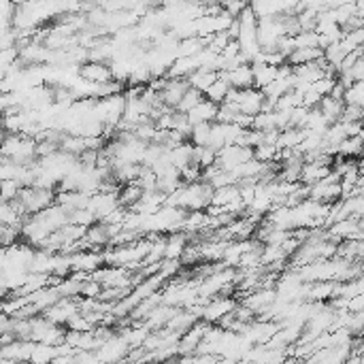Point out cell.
I'll list each match as a JSON object with an SVG mask.
<instances>
[{
    "mask_svg": "<svg viewBox=\"0 0 364 364\" xmlns=\"http://www.w3.org/2000/svg\"><path fill=\"white\" fill-rule=\"evenodd\" d=\"M326 239L330 241H345V239H362V220L345 217L339 222H333L326 228Z\"/></svg>",
    "mask_w": 364,
    "mask_h": 364,
    "instance_id": "cell-7",
    "label": "cell"
},
{
    "mask_svg": "<svg viewBox=\"0 0 364 364\" xmlns=\"http://www.w3.org/2000/svg\"><path fill=\"white\" fill-rule=\"evenodd\" d=\"M19 190H22L19 181H15V179H3V181H0V201H9V203L15 201Z\"/></svg>",
    "mask_w": 364,
    "mask_h": 364,
    "instance_id": "cell-34",
    "label": "cell"
},
{
    "mask_svg": "<svg viewBox=\"0 0 364 364\" xmlns=\"http://www.w3.org/2000/svg\"><path fill=\"white\" fill-rule=\"evenodd\" d=\"M0 156L13 160L15 164H32L37 160V139L22 132H7L0 143Z\"/></svg>",
    "mask_w": 364,
    "mask_h": 364,
    "instance_id": "cell-1",
    "label": "cell"
},
{
    "mask_svg": "<svg viewBox=\"0 0 364 364\" xmlns=\"http://www.w3.org/2000/svg\"><path fill=\"white\" fill-rule=\"evenodd\" d=\"M222 7L230 17H237L247 7V0H222Z\"/></svg>",
    "mask_w": 364,
    "mask_h": 364,
    "instance_id": "cell-39",
    "label": "cell"
},
{
    "mask_svg": "<svg viewBox=\"0 0 364 364\" xmlns=\"http://www.w3.org/2000/svg\"><path fill=\"white\" fill-rule=\"evenodd\" d=\"M141 194H143V190H141V185H139L137 181H128V183H122V185H119L117 201H119L122 207L130 209V207L135 205V203L139 201V198H141Z\"/></svg>",
    "mask_w": 364,
    "mask_h": 364,
    "instance_id": "cell-22",
    "label": "cell"
},
{
    "mask_svg": "<svg viewBox=\"0 0 364 364\" xmlns=\"http://www.w3.org/2000/svg\"><path fill=\"white\" fill-rule=\"evenodd\" d=\"M217 75L224 77L230 83V88H237V90H245V88L254 85V75H251L249 62H241L230 71H217Z\"/></svg>",
    "mask_w": 364,
    "mask_h": 364,
    "instance_id": "cell-12",
    "label": "cell"
},
{
    "mask_svg": "<svg viewBox=\"0 0 364 364\" xmlns=\"http://www.w3.org/2000/svg\"><path fill=\"white\" fill-rule=\"evenodd\" d=\"M228 90H230V83L224 79V77H220L217 75V79L203 92V96L207 98V101H211V103H215V105H220V103H224V98H226V94H228Z\"/></svg>",
    "mask_w": 364,
    "mask_h": 364,
    "instance_id": "cell-26",
    "label": "cell"
},
{
    "mask_svg": "<svg viewBox=\"0 0 364 364\" xmlns=\"http://www.w3.org/2000/svg\"><path fill=\"white\" fill-rule=\"evenodd\" d=\"M335 292H337V281H313V283H307L305 301L328 303L330 299H335Z\"/></svg>",
    "mask_w": 364,
    "mask_h": 364,
    "instance_id": "cell-16",
    "label": "cell"
},
{
    "mask_svg": "<svg viewBox=\"0 0 364 364\" xmlns=\"http://www.w3.org/2000/svg\"><path fill=\"white\" fill-rule=\"evenodd\" d=\"M209 137H211V122H201V124H194L192 126L188 141L192 145H205V147H209Z\"/></svg>",
    "mask_w": 364,
    "mask_h": 364,
    "instance_id": "cell-28",
    "label": "cell"
},
{
    "mask_svg": "<svg viewBox=\"0 0 364 364\" xmlns=\"http://www.w3.org/2000/svg\"><path fill=\"white\" fill-rule=\"evenodd\" d=\"M15 201L19 203V207L24 209L26 215L39 213V211H43V209H47L49 205L56 203V190L37 188V185H24Z\"/></svg>",
    "mask_w": 364,
    "mask_h": 364,
    "instance_id": "cell-2",
    "label": "cell"
},
{
    "mask_svg": "<svg viewBox=\"0 0 364 364\" xmlns=\"http://www.w3.org/2000/svg\"><path fill=\"white\" fill-rule=\"evenodd\" d=\"M115 207H119L117 192H103V190H98V192L90 194L88 209L96 215L98 222H101L107 213H111Z\"/></svg>",
    "mask_w": 364,
    "mask_h": 364,
    "instance_id": "cell-9",
    "label": "cell"
},
{
    "mask_svg": "<svg viewBox=\"0 0 364 364\" xmlns=\"http://www.w3.org/2000/svg\"><path fill=\"white\" fill-rule=\"evenodd\" d=\"M5 135H7V132H5V126H3V119H0V143H3V139H5Z\"/></svg>",
    "mask_w": 364,
    "mask_h": 364,
    "instance_id": "cell-44",
    "label": "cell"
},
{
    "mask_svg": "<svg viewBox=\"0 0 364 364\" xmlns=\"http://www.w3.org/2000/svg\"><path fill=\"white\" fill-rule=\"evenodd\" d=\"M188 88H190V85H188V79H185V77H169L167 83H164V88L160 90V101H162V105H167V107L175 109Z\"/></svg>",
    "mask_w": 364,
    "mask_h": 364,
    "instance_id": "cell-11",
    "label": "cell"
},
{
    "mask_svg": "<svg viewBox=\"0 0 364 364\" xmlns=\"http://www.w3.org/2000/svg\"><path fill=\"white\" fill-rule=\"evenodd\" d=\"M305 137V128H299V126H290V128H283L279 130V139H277V147H299V143L303 141Z\"/></svg>",
    "mask_w": 364,
    "mask_h": 364,
    "instance_id": "cell-23",
    "label": "cell"
},
{
    "mask_svg": "<svg viewBox=\"0 0 364 364\" xmlns=\"http://www.w3.org/2000/svg\"><path fill=\"white\" fill-rule=\"evenodd\" d=\"M188 243H190V235L183 233V230L169 233L167 235V243H164V258H167V260H179Z\"/></svg>",
    "mask_w": 364,
    "mask_h": 364,
    "instance_id": "cell-15",
    "label": "cell"
},
{
    "mask_svg": "<svg viewBox=\"0 0 364 364\" xmlns=\"http://www.w3.org/2000/svg\"><path fill=\"white\" fill-rule=\"evenodd\" d=\"M309 198L315 203H322V205H330L341 198V183H339V177L330 171L326 177H322L320 181L311 183L309 185Z\"/></svg>",
    "mask_w": 364,
    "mask_h": 364,
    "instance_id": "cell-4",
    "label": "cell"
},
{
    "mask_svg": "<svg viewBox=\"0 0 364 364\" xmlns=\"http://www.w3.org/2000/svg\"><path fill=\"white\" fill-rule=\"evenodd\" d=\"M328 124H330V122L320 113V109L313 107V109L307 111V117H305V122H303L301 128H305L307 132H315V135H324L326 128H328Z\"/></svg>",
    "mask_w": 364,
    "mask_h": 364,
    "instance_id": "cell-24",
    "label": "cell"
},
{
    "mask_svg": "<svg viewBox=\"0 0 364 364\" xmlns=\"http://www.w3.org/2000/svg\"><path fill=\"white\" fill-rule=\"evenodd\" d=\"M337 256L345 258V260H362L364 256V243L362 239H345V241H339L337 243Z\"/></svg>",
    "mask_w": 364,
    "mask_h": 364,
    "instance_id": "cell-21",
    "label": "cell"
},
{
    "mask_svg": "<svg viewBox=\"0 0 364 364\" xmlns=\"http://www.w3.org/2000/svg\"><path fill=\"white\" fill-rule=\"evenodd\" d=\"M228 241H220V239H205L198 243V251H201V260L203 262H220L224 256Z\"/></svg>",
    "mask_w": 364,
    "mask_h": 364,
    "instance_id": "cell-19",
    "label": "cell"
},
{
    "mask_svg": "<svg viewBox=\"0 0 364 364\" xmlns=\"http://www.w3.org/2000/svg\"><path fill=\"white\" fill-rule=\"evenodd\" d=\"M254 158V147H245V145H224L215 151V164L224 171H233L235 167H239L241 162Z\"/></svg>",
    "mask_w": 364,
    "mask_h": 364,
    "instance_id": "cell-5",
    "label": "cell"
},
{
    "mask_svg": "<svg viewBox=\"0 0 364 364\" xmlns=\"http://www.w3.org/2000/svg\"><path fill=\"white\" fill-rule=\"evenodd\" d=\"M343 128H345V135L347 137L362 135V122H343Z\"/></svg>",
    "mask_w": 364,
    "mask_h": 364,
    "instance_id": "cell-42",
    "label": "cell"
},
{
    "mask_svg": "<svg viewBox=\"0 0 364 364\" xmlns=\"http://www.w3.org/2000/svg\"><path fill=\"white\" fill-rule=\"evenodd\" d=\"M201 167H196V164H188V167L179 169V177H181V183H192V181H198L201 179Z\"/></svg>",
    "mask_w": 364,
    "mask_h": 364,
    "instance_id": "cell-36",
    "label": "cell"
},
{
    "mask_svg": "<svg viewBox=\"0 0 364 364\" xmlns=\"http://www.w3.org/2000/svg\"><path fill=\"white\" fill-rule=\"evenodd\" d=\"M66 326L49 322L45 315H35L30 317V341L35 343H47V345H58L64 341Z\"/></svg>",
    "mask_w": 364,
    "mask_h": 364,
    "instance_id": "cell-3",
    "label": "cell"
},
{
    "mask_svg": "<svg viewBox=\"0 0 364 364\" xmlns=\"http://www.w3.org/2000/svg\"><path fill=\"white\" fill-rule=\"evenodd\" d=\"M69 222H71V224H79V226H92V224H96L98 220H96V215H94L88 207H83V209L71 211V213H69Z\"/></svg>",
    "mask_w": 364,
    "mask_h": 364,
    "instance_id": "cell-35",
    "label": "cell"
},
{
    "mask_svg": "<svg viewBox=\"0 0 364 364\" xmlns=\"http://www.w3.org/2000/svg\"><path fill=\"white\" fill-rule=\"evenodd\" d=\"M177 309H179V307H173V305H167V303H160L158 307H154V309L145 315L143 324H145L149 330H160V328H164V326L169 324V320L177 313Z\"/></svg>",
    "mask_w": 364,
    "mask_h": 364,
    "instance_id": "cell-14",
    "label": "cell"
},
{
    "mask_svg": "<svg viewBox=\"0 0 364 364\" xmlns=\"http://www.w3.org/2000/svg\"><path fill=\"white\" fill-rule=\"evenodd\" d=\"M345 311H349V313L364 311V294H354V296H349V299H345Z\"/></svg>",
    "mask_w": 364,
    "mask_h": 364,
    "instance_id": "cell-40",
    "label": "cell"
},
{
    "mask_svg": "<svg viewBox=\"0 0 364 364\" xmlns=\"http://www.w3.org/2000/svg\"><path fill=\"white\" fill-rule=\"evenodd\" d=\"M192 164L201 167V171L211 167V164H215V149L205 145H192Z\"/></svg>",
    "mask_w": 364,
    "mask_h": 364,
    "instance_id": "cell-25",
    "label": "cell"
},
{
    "mask_svg": "<svg viewBox=\"0 0 364 364\" xmlns=\"http://www.w3.org/2000/svg\"><path fill=\"white\" fill-rule=\"evenodd\" d=\"M79 77L98 85V83H105L111 79V71H109V64L105 62H92L85 60L83 64H79Z\"/></svg>",
    "mask_w": 364,
    "mask_h": 364,
    "instance_id": "cell-13",
    "label": "cell"
},
{
    "mask_svg": "<svg viewBox=\"0 0 364 364\" xmlns=\"http://www.w3.org/2000/svg\"><path fill=\"white\" fill-rule=\"evenodd\" d=\"M103 286L98 283L96 279L88 277L83 283H81V290H79V296H92V299H98V294H101Z\"/></svg>",
    "mask_w": 364,
    "mask_h": 364,
    "instance_id": "cell-38",
    "label": "cell"
},
{
    "mask_svg": "<svg viewBox=\"0 0 364 364\" xmlns=\"http://www.w3.org/2000/svg\"><path fill=\"white\" fill-rule=\"evenodd\" d=\"M56 358V345L35 343L30 351V362H51Z\"/></svg>",
    "mask_w": 364,
    "mask_h": 364,
    "instance_id": "cell-32",
    "label": "cell"
},
{
    "mask_svg": "<svg viewBox=\"0 0 364 364\" xmlns=\"http://www.w3.org/2000/svg\"><path fill=\"white\" fill-rule=\"evenodd\" d=\"M185 79H188V85H190V88H194V90H198V92H205V90L217 79V71L196 69V71H192Z\"/></svg>",
    "mask_w": 364,
    "mask_h": 364,
    "instance_id": "cell-20",
    "label": "cell"
},
{
    "mask_svg": "<svg viewBox=\"0 0 364 364\" xmlns=\"http://www.w3.org/2000/svg\"><path fill=\"white\" fill-rule=\"evenodd\" d=\"M128 343L117 335V333H113L109 339H105L101 345L96 347V360L98 362H117V360H124L126 358V354H128Z\"/></svg>",
    "mask_w": 364,
    "mask_h": 364,
    "instance_id": "cell-8",
    "label": "cell"
},
{
    "mask_svg": "<svg viewBox=\"0 0 364 364\" xmlns=\"http://www.w3.org/2000/svg\"><path fill=\"white\" fill-rule=\"evenodd\" d=\"M362 115H364V109L360 105H345L339 119L341 122H362Z\"/></svg>",
    "mask_w": 364,
    "mask_h": 364,
    "instance_id": "cell-37",
    "label": "cell"
},
{
    "mask_svg": "<svg viewBox=\"0 0 364 364\" xmlns=\"http://www.w3.org/2000/svg\"><path fill=\"white\" fill-rule=\"evenodd\" d=\"M343 107H345V103L341 101V98H335V96H330V94L322 96L320 103H317L320 113H322L330 124L339 122V117H341V113H343Z\"/></svg>",
    "mask_w": 364,
    "mask_h": 364,
    "instance_id": "cell-18",
    "label": "cell"
},
{
    "mask_svg": "<svg viewBox=\"0 0 364 364\" xmlns=\"http://www.w3.org/2000/svg\"><path fill=\"white\" fill-rule=\"evenodd\" d=\"M254 158L260 162H277L279 164V147L271 143H258L254 145Z\"/></svg>",
    "mask_w": 364,
    "mask_h": 364,
    "instance_id": "cell-30",
    "label": "cell"
},
{
    "mask_svg": "<svg viewBox=\"0 0 364 364\" xmlns=\"http://www.w3.org/2000/svg\"><path fill=\"white\" fill-rule=\"evenodd\" d=\"M203 92H198V90H194V88H188L185 90V94L181 96V101L177 103V107H175V111H181V113H188L192 107H196L198 103L203 101Z\"/></svg>",
    "mask_w": 364,
    "mask_h": 364,
    "instance_id": "cell-31",
    "label": "cell"
},
{
    "mask_svg": "<svg viewBox=\"0 0 364 364\" xmlns=\"http://www.w3.org/2000/svg\"><path fill=\"white\" fill-rule=\"evenodd\" d=\"M301 9L322 11V9H326V3H324V0H301Z\"/></svg>",
    "mask_w": 364,
    "mask_h": 364,
    "instance_id": "cell-43",
    "label": "cell"
},
{
    "mask_svg": "<svg viewBox=\"0 0 364 364\" xmlns=\"http://www.w3.org/2000/svg\"><path fill=\"white\" fill-rule=\"evenodd\" d=\"M215 113H217V105L207 101V98H203L201 103L185 113V117H188L190 126H194V124H201V122H215Z\"/></svg>",
    "mask_w": 364,
    "mask_h": 364,
    "instance_id": "cell-17",
    "label": "cell"
},
{
    "mask_svg": "<svg viewBox=\"0 0 364 364\" xmlns=\"http://www.w3.org/2000/svg\"><path fill=\"white\" fill-rule=\"evenodd\" d=\"M237 299L233 294H217V296H211V299L205 303L203 307V313H201V320H205L207 324H217L226 313H230L235 307H237Z\"/></svg>",
    "mask_w": 364,
    "mask_h": 364,
    "instance_id": "cell-6",
    "label": "cell"
},
{
    "mask_svg": "<svg viewBox=\"0 0 364 364\" xmlns=\"http://www.w3.org/2000/svg\"><path fill=\"white\" fill-rule=\"evenodd\" d=\"M347 73L354 77V81H362V79H364V60L358 58V60L351 64V69H347Z\"/></svg>",
    "mask_w": 364,
    "mask_h": 364,
    "instance_id": "cell-41",
    "label": "cell"
},
{
    "mask_svg": "<svg viewBox=\"0 0 364 364\" xmlns=\"http://www.w3.org/2000/svg\"><path fill=\"white\" fill-rule=\"evenodd\" d=\"M292 39H294V49L317 47V32L315 30H301V32H296Z\"/></svg>",
    "mask_w": 364,
    "mask_h": 364,
    "instance_id": "cell-33",
    "label": "cell"
},
{
    "mask_svg": "<svg viewBox=\"0 0 364 364\" xmlns=\"http://www.w3.org/2000/svg\"><path fill=\"white\" fill-rule=\"evenodd\" d=\"M362 135H356V137H347L339 143L337 147V156H343V158H360L362 154Z\"/></svg>",
    "mask_w": 364,
    "mask_h": 364,
    "instance_id": "cell-27",
    "label": "cell"
},
{
    "mask_svg": "<svg viewBox=\"0 0 364 364\" xmlns=\"http://www.w3.org/2000/svg\"><path fill=\"white\" fill-rule=\"evenodd\" d=\"M343 103L345 105H360L364 107V81H354L343 92Z\"/></svg>",
    "mask_w": 364,
    "mask_h": 364,
    "instance_id": "cell-29",
    "label": "cell"
},
{
    "mask_svg": "<svg viewBox=\"0 0 364 364\" xmlns=\"http://www.w3.org/2000/svg\"><path fill=\"white\" fill-rule=\"evenodd\" d=\"M101 264H105L103 249H81L71 254V271L92 273L101 267Z\"/></svg>",
    "mask_w": 364,
    "mask_h": 364,
    "instance_id": "cell-10",
    "label": "cell"
}]
</instances>
